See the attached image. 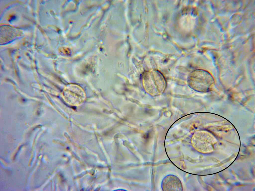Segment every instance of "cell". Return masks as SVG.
I'll use <instances>...</instances> for the list:
<instances>
[{"mask_svg": "<svg viewBox=\"0 0 255 191\" xmlns=\"http://www.w3.org/2000/svg\"><path fill=\"white\" fill-rule=\"evenodd\" d=\"M214 83L213 78L208 72L196 69L189 74L187 79L188 86L196 91L203 92L208 90Z\"/></svg>", "mask_w": 255, "mask_h": 191, "instance_id": "cell-1", "label": "cell"}, {"mask_svg": "<svg viewBox=\"0 0 255 191\" xmlns=\"http://www.w3.org/2000/svg\"><path fill=\"white\" fill-rule=\"evenodd\" d=\"M163 189L165 191H181L182 186L180 181L176 177L169 175L166 177L162 183Z\"/></svg>", "mask_w": 255, "mask_h": 191, "instance_id": "cell-2", "label": "cell"}]
</instances>
